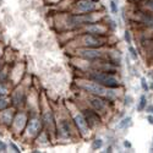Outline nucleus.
Here are the masks:
<instances>
[{
    "label": "nucleus",
    "mask_w": 153,
    "mask_h": 153,
    "mask_svg": "<svg viewBox=\"0 0 153 153\" xmlns=\"http://www.w3.org/2000/svg\"><path fill=\"white\" fill-rule=\"evenodd\" d=\"M91 79L103 86H108L109 88H115L119 86V81L111 75H108L105 72H93L91 75Z\"/></svg>",
    "instance_id": "1"
},
{
    "label": "nucleus",
    "mask_w": 153,
    "mask_h": 153,
    "mask_svg": "<svg viewBox=\"0 0 153 153\" xmlns=\"http://www.w3.org/2000/svg\"><path fill=\"white\" fill-rule=\"evenodd\" d=\"M80 86L83 88L85 91L90 92V93H93V94H98V96H102V94H105L107 93V88L100 85L98 82H80Z\"/></svg>",
    "instance_id": "2"
},
{
    "label": "nucleus",
    "mask_w": 153,
    "mask_h": 153,
    "mask_svg": "<svg viewBox=\"0 0 153 153\" xmlns=\"http://www.w3.org/2000/svg\"><path fill=\"white\" fill-rule=\"evenodd\" d=\"M76 9L80 12H90L96 9V1L93 0H79L76 3Z\"/></svg>",
    "instance_id": "3"
},
{
    "label": "nucleus",
    "mask_w": 153,
    "mask_h": 153,
    "mask_svg": "<svg viewBox=\"0 0 153 153\" xmlns=\"http://www.w3.org/2000/svg\"><path fill=\"white\" fill-rule=\"evenodd\" d=\"M75 124L79 127V130L81 131V134L83 136H86L88 134V123L82 114H76L75 115Z\"/></svg>",
    "instance_id": "4"
},
{
    "label": "nucleus",
    "mask_w": 153,
    "mask_h": 153,
    "mask_svg": "<svg viewBox=\"0 0 153 153\" xmlns=\"http://www.w3.org/2000/svg\"><path fill=\"white\" fill-rule=\"evenodd\" d=\"M39 130H41V120L37 118L31 119L27 124V134L30 136H34L39 132Z\"/></svg>",
    "instance_id": "5"
},
{
    "label": "nucleus",
    "mask_w": 153,
    "mask_h": 153,
    "mask_svg": "<svg viewBox=\"0 0 153 153\" xmlns=\"http://www.w3.org/2000/svg\"><path fill=\"white\" fill-rule=\"evenodd\" d=\"M80 55L83 56L85 59H88V60H93V59H97V58H100V52H98L97 49L94 48H85V49H81L80 50Z\"/></svg>",
    "instance_id": "6"
},
{
    "label": "nucleus",
    "mask_w": 153,
    "mask_h": 153,
    "mask_svg": "<svg viewBox=\"0 0 153 153\" xmlns=\"http://www.w3.org/2000/svg\"><path fill=\"white\" fill-rule=\"evenodd\" d=\"M83 44L87 48H97V47H100L102 44H103V42H102L97 36L90 34V36H86L83 38Z\"/></svg>",
    "instance_id": "7"
},
{
    "label": "nucleus",
    "mask_w": 153,
    "mask_h": 153,
    "mask_svg": "<svg viewBox=\"0 0 153 153\" xmlns=\"http://www.w3.org/2000/svg\"><path fill=\"white\" fill-rule=\"evenodd\" d=\"M0 120L5 125H10V123L12 121V111L9 109H3L0 111Z\"/></svg>",
    "instance_id": "8"
},
{
    "label": "nucleus",
    "mask_w": 153,
    "mask_h": 153,
    "mask_svg": "<svg viewBox=\"0 0 153 153\" xmlns=\"http://www.w3.org/2000/svg\"><path fill=\"white\" fill-rule=\"evenodd\" d=\"M86 30L90 33H94V34H103L105 32V28L100 26V25H90V26L86 27Z\"/></svg>",
    "instance_id": "9"
},
{
    "label": "nucleus",
    "mask_w": 153,
    "mask_h": 153,
    "mask_svg": "<svg viewBox=\"0 0 153 153\" xmlns=\"http://www.w3.org/2000/svg\"><path fill=\"white\" fill-rule=\"evenodd\" d=\"M91 104H92V107L97 110V111H102V110H104L105 109V103L102 99H99V98H93L92 100H91Z\"/></svg>",
    "instance_id": "10"
},
{
    "label": "nucleus",
    "mask_w": 153,
    "mask_h": 153,
    "mask_svg": "<svg viewBox=\"0 0 153 153\" xmlns=\"http://www.w3.org/2000/svg\"><path fill=\"white\" fill-rule=\"evenodd\" d=\"M86 120H87L88 125H97V124H99V118H98V115H96V114H94L93 111H91V110L87 111V118H86Z\"/></svg>",
    "instance_id": "11"
},
{
    "label": "nucleus",
    "mask_w": 153,
    "mask_h": 153,
    "mask_svg": "<svg viewBox=\"0 0 153 153\" xmlns=\"http://www.w3.org/2000/svg\"><path fill=\"white\" fill-rule=\"evenodd\" d=\"M25 124H26V115L25 114H19V115L16 117L15 119V125L17 129H22V127L25 126Z\"/></svg>",
    "instance_id": "12"
},
{
    "label": "nucleus",
    "mask_w": 153,
    "mask_h": 153,
    "mask_svg": "<svg viewBox=\"0 0 153 153\" xmlns=\"http://www.w3.org/2000/svg\"><path fill=\"white\" fill-rule=\"evenodd\" d=\"M59 130H60L61 135H64V136H69V134H70L69 124H68L65 120H62V121L60 123V125H59Z\"/></svg>",
    "instance_id": "13"
},
{
    "label": "nucleus",
    "mask_w": 153,
    "mask_h": 153,
    "mask_svg": "<svg viewBox=\"0 0 153 153\" xmlns=\"http://www.w3.org/2000/svg\"><path fill=\"white\" fill-rule=\"evenodd\" d=\"M142 22L145 25H147V26H149V27H153V16L147 15V14H143L142 15Z\"/></svg>",
    "instance_id": "14"
},
{
    "label": "nucleus",
    "mask_w": 153,
    "mask_h": 153,
    "mask_svg": "<svg viewBox=\"0 0 153 153\" xmlns=\"http://www.w3.org/2000/svg\"><path fill=\"white\" fill-rule=\"evenodd\" d=\"M10 104V99L4 97V96H0V110H3V109H6Z\"/></svg>",
    "instance_id": "15"
},
{
    "label": "nucleus",
    "mask_w": 153,
    "mask_h": 153,
    "mask_svg": "<svg viewBox=\"0 0 153 153\" xmlns=\"http://www.w3.org/2000/svg\"><path fill=\"white\" fill-rule=\"evenodd\" d=\"M130 124H131V118H130V117H127V118H124V119L119 123L118 127H119V129H125V127H127Z\"/></svg>",
    "instance_id": "16"
},
{
    "label": "nucleus",
    "mask_w": 153,
    "mask_h": 153,
    "mask_svg": "<svg viewBox=\"0 0 153 153\" xmlns=\"http://www.w3.org/2000/svg\"><path fill=\"white\" fill-rule=\"evenodd\" d=\"M146 97L145 96H141V98H140V103H138V107H137V109L140 110V111H142L143 109H145V107H146Z\"/></svg>",
    "instance_id": "17"
},
{
    "label": "nucleus",
    "mask_w": 153,
    "mask_h": 153,
    "mask_svg": "<svg viewBox=\"0 0 153 153\" xmlns=\"http://www.w3.org/2000/svg\"><path fill=\"white\" fill-rule=\"evenodd\" d=\"M102 145H103V141H102L100 138H97V140H94V142H93V145H92V148H93V149L100 148Z\"/></svg>",
    "instance_id": "18"
},
{
    "label": "nucleus",
    "mask_w": 153,
    "mask_h": 153,
    "mask_svg": "<svg viewBox=\"0 0 153 153\" xmlns=\"http://www.w3.org/2000/svg\"><path fill=\"white\" fill-rule=\"evenodd\" d=\"M110 9H111V11H113V14H117L118 12V6H117V4H115V1H110Z\"/></svg>",
    "instance_id": "19"
},
{
    "label": "nucleus",
    "mask_w": 153,
    "mask_h": 153,
    "mask_svg": "<svg viewBox=\"0 0 153 153\" xmlns=\"http://www.w3.org/2000/svg\"><path fill=\"white\" fill-rule=\"evenodd\" d=\"M7 93V88L4 85H0V96H5Z\"/></svg>",
    "instance_id": "20"
},
{
    "label": "nucleus",
    "mask_w": 153,
    "mask_h": 153,
    "mask_svg": "<svg viewBox=\"0 0 153 153\" xmlns=\"http://www.w3.org/2000/svg\"><path fill=\"white\" fill-rule=\"evenodd\" d=\"M141 86H142V88L145 91H147L148 90V85H147V82H146V79L145 77H142L141 79Z\"/></svg>",
    "instance_id": "21"
},
{
    "label": "nucleus",
    "mask_w": 153,
    "mask_h": 153,
    "mask_svg": "<svg viewBox=\"0 0 153 153\" xmlns=\"http://www.w3.org/2000/svg\"><path fill=\"white\" fill-rule=\"evenodd\" d=\"M129 50H130V54H131L132 59H137V53H136V50H135L132 47H130V48H129Z\"/></svg>",
    "instance_id": "22"
},
{
    "label": "nucleus",
    "mask_w": 153,
    "mask_h": 153,
    "mask_svg": "<svg viewBox=\"0 0 153 153\" xmlns=\"http://www.w3.org/2000/svg\"><path fill=\"white\" fill-rule=\"evenodd\" d=\"M6 148H7L6 143H5L4 141H0V152H5V151H6Z\"/></svg>",
    "instance_id": "23"
},
{
    "label": "nucleus",
    "mask_w": 153,
    "mask_h": 153,
    "mask_svg": "<svg viewBox=\"0 0 153 153\" xmlns=\"http://www.w3.org/2000/svg\"><path fill=\"white\" fill-rule=\"evenodd\" d=\"M125 39H126L127 43H131V36H130V32L129 31L125 32Z\"/></svg>",
    "instance_id": "24"
},
{
    "label": "nucleus",
    "mask_w": 153,
    "mask_h": 153,
    "mask_svg": "<svg viewBox=\"0 0 153 153\" xmlns=\"http://www.w3.org/2000/svg\"><path fill=\"white\" fill-rule=\"evenodd\" d=\"M146 5H147L149 9L153 10V0H147V1H146Z\"/></svg>",
    "instance_id": "25"
},
{
    "label": "nucleus",
    "mask_w": 153,
    "mask_h": 153,
    "mask_svg": "<svg viewBox=\"0 0 153 153\" xmlns=\"http://www.w3.org/2000/svg\"><path fill=\"white\" fill-rule=\"evenodd\" d=\"M10 146L12 147V149H14V152H20V148H19V147H17L16 145H14V143H12V142L10 143Z\"/></svg>",
    "instance_id": "26"
},
{
    "label": "nucleus",
    "mask_w": 153,
    "mask_h": 153,
    "mask_svg": "<svg viewBox=\"0 0 153 153\" xmlns=\"http://www.w3.org/2000/svg\"><path fill=\"white\" fill-rule=\"evenodd\" d=\"M147 111H149V113H153V105H149V107H147Z\"/></svg>",
    "instance_id": "27"
},
{
    "label": "nucleus",
    "mask_w": 153,
    "mask_h": 153,
    "mask_svg": "<svg viewBox=\"0 0 153 153\" xmlns=\"http://www.w3.org/2000/svg\"><path fill=\"white\" fill-rule=\"evenodd\" d=\"M124 146H125V147H131V143L127 142V141H125V142H124Z\"/></svg>",
    "instance_id": "28"
},
{
    "label": "nucleus",
    "mask_w": 153,
    "mask_h": 153,
    "mask_svg": "<svg viewBox=\"0 0 153 153\" xmlns=\"http://www.w3.org/2000/svg\"><path fill=\"white\" fill-rule=\"evenodd\" d=\"M148 121H149V124H152V125H153V117H152V115H149V117H148Z\"/></svg>",
    "instance_id": "29"
},
{
    "label": "nucleus",
    "mask_w": 153,
    "mask_h": 153,
    "mask_svg": "<svg viewBox=\"0 0 153 153\" xmlns=\"http://www.w3.org/2000/svg\"><path fill=\"white\" fill-rule=\"evenodd\" d=\"M0 54H1V48H0Z\"/></svg>",
    "instance_id": "30"
},
{
    "label": "nucleus",
    "mask_w": 153,
    "mask_h": 153,
    "mask_svg": "<svg viewBox=\"0 0 153 153\" xmlns=\"http://www.w3.org/2000/svg\"><path fill=\"white\" fill-rule=\"evenodd\" d=\"M151 88H152V90H153V85H152V86H151Z\"/></svg>",
    "instance_id": "31"
},
{
    "label": "nucleus",
    "mask_w": 153,
    "mask_h": 153,
    "mask_svg": "<svg viewBox=\"0 0 153 153\" xmlns=\"http://www.w3.org/2000/svg\"><path fill=\"white\" fill-rule=\"evenodd\" d=\"M0 66H1V65H0Z\"/></svg>",
    "instance_id": "32"
}]
</instances>
